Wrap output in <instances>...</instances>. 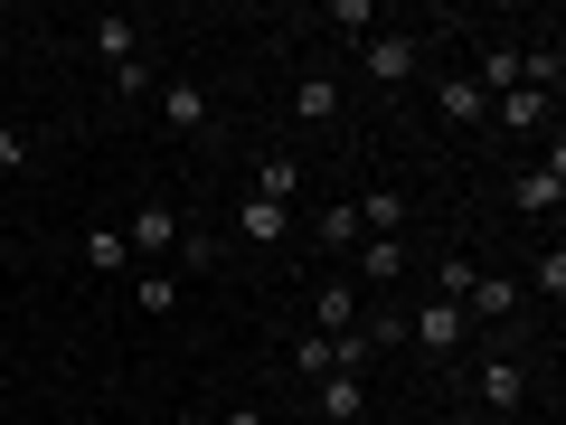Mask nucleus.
<instances>
[{
    "label": "nucleus",
    "mask_w": 566,
    "mask_h": 425,
    "mask_svg": "<svg viewBox=\"0 0 566 425\" xmlns=\"http://www.w3.org/2000/svg\"><path fill=\"white\" fill-rule=\"evenodd\" d=\"M133 303L142 312H170V303H180V274H170V265H142V274H133Z\"/></svg>",
    "instance_id": "obj_18"
},
{
    "label": "nucleus",
    "mask_w": 566,
    "mask_h": 425,
    "mask_svg": "<svg viewBox=\"0 0 566 425\" xmlns=\"http://www.w3.org/2000/svg\"><path fill=\"white\" fill-rule=\"evenodd\" d=\"M0 189H10V180H0Z\"/></svg>",
    "instance_id": "obj_29"
},
{
    "label": "nucleus",
    "mask_w": 566,
    "mask_h": 425,
    "mask_svg": "<svg viewBox=\"0 0 566 425\" xmlns=\"http://www.w3.org/2000/svg\"><path fill=\"white\" fill-rule=\"evenodd\" d=\"M322 29H331V39H349V48H368V39H378V0H331Z\"/></svg>",
    "instance_id": "obj_14"
},
{
    "label": "nucleus",
    "mask_w": 566,
    "mask_h": 425,
    "mask_svg": "<svg viewBox=\"0 0 566 425\" xmlns=\"http://www.w3.org/2000/svg\"><path fill=\"white\" fill-rule=\"evenodd\" d=\"M397 331H406V341H416V350H424V360H453V350H463V341H472V322H463V303H434V293H424V303H416V312H406V322H397Z\"/></svg>",
    "instance_id": "obj_1"
},
{
    "label": "nucleus",
    "mask_w": 566,
    "mask_h": 425,
    "mask_svg": "<svg viewBox=\"0 0 566 425\" xmlns=\"http://www.w3.org/2000/svg\"><path fill=\"white\" fill-rule=\"evenodd\" d=\"M293 123H340V76H303L293 85Z\"/></svg>",
    "instance_id": "obj_15"
},
{
    "label": "nucleus",
    "mask_w": 566,
    "mask_h": 425,
    "mask_svg": "<svg viewBox=\"0 0 566 425\" xmlns=\"http://www.w3.org/2000/svg\"><path fill=\"white\" fill-rule=\"evenodd\" d=\"M237 237H245V246H283V237H293V208H274V199H237Z\"/></svg>",
    "instance_id": "obj_11"
},
{
    "label": "nucleus",
    "mask_w": 566,
    "mask_h": 425,
    "mask_svg": "<svg viewBox=\"0 0 566 425\" xmlns=\"http://www.w3.org/2000/svg\"><path fill=\"white\" fill-rule=\"evenodd\" d=\"M218 425H264V406H227V416Z\"/></svg>",
    "instance_id": "obj_27"
},
{
    "label": "nucleus",
    "mask_w": 566,
    "mask_h": 425,
    "mask_svg": "<svg viewBox=\"0 0 566 425\" xmlns=\"http://www.w3.org/2000/svg\"><path fill=\"white\" fill-rule=\"evenodd\" d=\"M349 265H359V283H397V274H406L397 237H359V256H349Z\"/></svg>",
    "instance_id": "obj_17"
},
{
    "label": "nucleus",
    "mask_w": 566,
    "mask_h": 425,
    "mask_svg": "<svg viewBox=\"0 0 566 425\" xmlns=\"http://www.w3.org/2000/svg\"><path fill=\"white\" fill-rule=\"evenodd\" d=\"M472 274H482L472 256H444V265H434V303H463V293H472Z\"/></svg>",
    "instance_id": "obj_24"
},
{
    "label": "nucleus",
    "mask_w": 566,
    "mask_h": 425,
    "mask_svg": "<svg viewBox=\"0 0 566 425\" xmlns=\"http://www.w3.org/2000/svg\"><path fill=\"white\" fill-rule=\"evenodd\" d=\"M520 293H538V303L557 312V293H566V256H557V246H547V256H528V283H520Z\"/></svg>",
    "instance_id": "obj_19"
},
{
    "label": "nucleus",
    "mask_w": 566,
    "mask_h": 425,
    "mask_svg": "<svg viewBox=\"0 0 566 425\" xmlns=\"http://www.w3.org/2000/svg\"><path fill=\"white\" fill-rule=\"evenodd\" d=\"M359 237H368L359 208H322V246H331V256H359Z\"/></svg>",
    "instance_id": "obj_22"
},
{
    "label": "nucleus",
    "mask_w": 566,
    "mask_h": 425,
    "mask_svg": "<svg viewBox=\"0 0 566 425\" xmlns=\"http://www.w3.org/2000/svg\"><path fill=\"white\" fill-rule=\"evenodd\" d=\"M170 425H199V416H170Z\"/></svg>",
    "instance_id": "obj_28"
},
{
    "label": "nucleus",
    "mask_w": 566,
    "mask_h": 425,
    "mask_svg": "<svg viewBox=\"0 0 566 425\" xmlns=\"http://www.w3.org/2000/svg\"><path fill=\"white\" fill-rule=\"evenodd\" d=\"M520 303H528V293H520V274H472L463 322H491V331H501V322H520Z\"/></svg>",
    "instance_id": "obj_5"
},
{
    "label": "nucleus",
    "mask_w": 566,
    "mask_h": 425,
    "mask_svg": "<svg viewBox=\"0 0 566 425\" xmlns=\"http://www.w3.org/2000/svg\"><path fill=\"white\" fill-rule=\"evenodd\" d=\"M510 208H520V218H557L566 208V142H547V162L510 180Z\"/></svg>",
    "instance_id": "obj_2"
},
{
    "label": "nucleus",
    "mask_w": 566,
    "mask_h": 425,
    "mask_svg": "<svg viewBox=\"0 0 566 425\" xmlns=\"http://www.w3.org/2000/svg\"><path fill=\"white\" fill-rule=\"evenodd\" d=\"M245 199L293 208V199H303V162H293V152H264V162H255V180H245Z\"/></svg>",
    "instance_id": "obj_9"
},
{
    "label": "nucleus",
    "mask_w": 566,
    "mask_h": 425,
    "mask_svg": "<svg viewBox=\"0 0 566 425\" xmlns=\"http://www.w3.org/2000/svg\"><path fill=\"white\" fill-rule=\"evenodd\" d=\"M472 85H482V95L501 104L510 85H520V48H482V76H472Z\"/></svg>",
    "instance_id": "obj_20"
},
{
    "label": "nucleus",
    "mask_w": 566,
    "mask_h": 425,
    "mask_svg": "<svg viewBox=\"0 0 566 425\" xmlns=\"http://www.w3.org/2000/svg\"><path fill=\"white\" fill-rule=\"evenodd\" d=\"M293 369H303V379H331V369H340V350L312 331V341H293Z\"/></svg>",
    "instance_id": "obj_25"
},
{
    "label": "nucleus",
    "mask_w": 566,
    "mask_h": 425,
    "mask_svg": "<svg viewBox=\"0 0 566 425\" xmlns=\"http://www.w3.org/2000/svg\"><path fill=\"white\" fill-rule=\"evenodd\" d=\"M123 246H133V265L142 256H170V246H180V208H170V199H142L133 218H123Z\"/></svg>",
    "instance_id": "obj_3"
},
{
    "label": "nucleus",
    "mask_w": 566,
    "mask_h": 425,
    "mask_svg": "<svg viewBox=\"0 0 566 425\" xmlns=\"http://www.w3.org/2000/svg\"><path fill=\"white\" fill-rule=\"evenodd\" d=\"M472 387H482V406H491V416H510V406L528 397V369L510 360V350H491V360H482V379H472Z\"/></svg>",
    "instance_id": "obj_7"
},
{
    "label": "nucleus",
    "mask_w": 566,
    "mask_h": 425,
    "mask_svg": "<svg viewBox=\"0 0 566 425\" xmlns=\"http://www.w3.org/2000/svg\"><path fill=\"white\" fill-rule=\"evenodd\" d=\"M312 331H322V341H340V331H359V283H340V274H331L322 293H312Z\"/></svg>",
    "instance_id": "obj_8"
},
{
    "label": "nucleus",
    "mask_w": 566,
    "mask_h": 425,
    "mask_svg": "<svg viewBox=\"0 0 566 425\" xmlns=\"http://www.w3.org/2000/svg\"><path fill=\"white\" fill-rule=\"evenodd\" d=\"M312 387H322V425H359L368 416V387L349 379V369H331V379H312Z\"/></svg>",
    "instance_id": "obj_12"
},
{
    "label": "nucleus",
    "mask_w": 566,
    "mask_h": 425,
    "mask_svg": "<svg viewBox=\"0 0 566 425\" xmlns=\"http://www.w3.org/2000/svg\"><path fill=\"white\" fill-rule=\"evenodd\" d=\"M359 227H368V237H397V227H406V199H397V189H368V199H359Z\"/></svg>",
    "instance_id": "obj_21"
},
{
    "label": "nucleus",
    "mask_w": 566,
    "mask_h": 425,
    "mask_svg": "<svg viewBox=\"0 0 566 425\" xmlns=\"http://www.w3.org/2000/svg\"><path fill=\"white\" fill-rule=\"evenodd\" d=\"M95 58H104V66H133V58H142V20L104 10V20H95Z\"/></svg>",
    "instance_id": "obj_13"
},
{
    "label": "nucleus",
    "mask_w": 566,
    "mask_h": 425,
    "mask_svg": "<svg viewBox=\"0 0 566 425\" xmlns=\"http://www.w3.org/2000/svg\"><path fill=\"white\" fill-rule=\"evenodd\" d=\"M85 265H95V274H123V265H133V246H123V227H95V237H85Z\"/></svg>",
    "instance_id": "obj_23"
},
{
    "label": "nucleus",
    "mask_w": 566,
    "mask_h": 425,
    "mask_svg": "<svg viewBox=\"0 0 566 425\" xmlns=\"http://www.w3.org/2000/svg\"><path fill=\"white\" fill-rule=\"evenodd\" d=\"M434 114L463 123V133H482V123H491V95H482L472 76H444V85H434Z\"/></svg>",
    "instance_id": "obj_10"
},
{
    "label": "nucleus",
    "mask_w": 566,
    "mask_h": 425,
    "mask_svg": "<svg viewBox=\"0 0 566 425\" xmlns=\"http://www.w3.org/2000/svg\"><path fill=\"white\" fill-rule=\"evenodd\" d=\"M20 162H29V133H20V123H0V180H10Z\"/></svg>",
    "instance_id": "obj_26"
},
{
    "label": "nucleus",
    "mask_w": 566,
    "mask_h": 425,
    "mask_svg": "<svg viewBox=\"0 0 566 425\" xmlns=\"http://www.w3.org/2000/svg\"><path fill=\"white\" fill-rule=\"evenodd\" d=\"M491 123H501V133H547V123H557V95H538V85H510V95L491 104Z\"/></svg>",
    "instance_id": "obj_6"
},
{
    "label": "nucleus",
    "mask_w": 566,
    "mask_h": 425,
    "mask_svg": "<svg viewBox=\"0 0 566 425\" xmlns=\"http://www.w3.org/2000/svg\"><path fill=\"white\" fill-rule=\"evenodd\" d=\"M359 58H368V76H378V85H416L424 48H416V29H378V39H368Z\"/></svg>",
    "instance_id": "obj_4"
},
{
    "label": "nucleus",
    "mask_w": 566,
    "mask_h": 425,
    "mask_svg": "<svg viewBox=\"0 0 566 425\" xmlns=\"http://www.w3.org/2000/svg\"><path fill=\"white\" fill-rule=\"evenodd\" d=\"M161 114L180 123V133H208V95H199L189 76H170V85H161Z\"/></svg>",
    "instance_id": "obj_16"
}]
</instances>
